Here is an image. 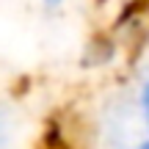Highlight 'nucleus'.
Instances as JSON below:
<instances>
[{
	"instance_id": "nucleus-1",
	"label": "nucleus",
	"mask_w": 149,
	"mask_h": 149,
	"mask_svg": "<svg viewBox=\"0 0 149 149\" xmlns=\"http://www.w3.org/2000/svg\"><path fill=\"white\" fill-rule=\"evenodd\" d=\"M135 102H138L141 122H144V127H146V133H149V74L138 83V97H135Z\"/></svg>"
},
{
	"instance_id": "nucleus-2",
	"label": "nucleus",
	"mask_w": 149,
	"mask_h": 149,
	"mask_svg": "<svg viewBox=\"0 0 149 149\" xmlns=\"http://www.w3.org/2000/svg\"><path fill=\"white\" fill-rule=\"evenodd\" d=\"M130 149H149V138H144V141H138V144H133Z\"/></svg>"
},
{
	"instance_id": "nucleus-3",
	"label": "nucleus",
	"mask_w": 149,
	"mask_h": 149,
	"mask_svg": "<svg viewBox=\"0 0 149 149\" xmlns=\"http://www.w3.org/2000/svg\"><path fill=\"white\" fill-rule=\"evenodd\" d=\"M42 3H44V6H50V8H58L64 0H42Z\"/></svg>"
}]
</instances>
